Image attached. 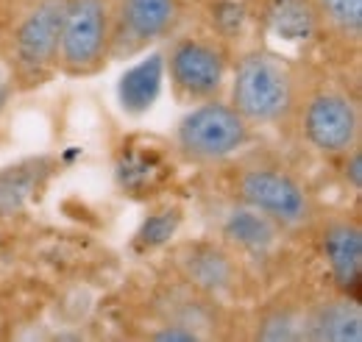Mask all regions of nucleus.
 Instances as JSON below:
<instances>
[{
  "mask_svg": "<svg viewBox=\"0 0 362 342\" xmlns=\"http://www.w3.org/2000/svg\"><path fill=\"white\" fill-rule=\"evenodd\" d=\"M254 139V129L240 112L221 98L198 100L179 120L173 134V151L181 162L212 167L234 159Z\"/></svg>",
  "mask_w": 362,
  "mask_h": 342,
  "instance_id": "3",
  "label": "nucleus"
},
{
  "mask_svg": "<svg viewBox=\"0 0 362 342\" xmlns=\"http://www.w3.org/2000/svg\"><path fill=\"white\" fill-rule=\"evenodd\" d=\"M3 45H6V31L0 28V50H3Z\"/></svg>",
  "mask_w": 362,
  "mask_h": 342,
  "instance_id": "24",
  "label": "nucleus"
},
{
  "mask_svg": "<svg viewBox=\"0 0 362 342\" xmlns=\"http://www.w3.org/2000/svg\"><path fill=\"white\" fill-rule=\"evenodd\" d=\"M257 20L284 42H310L323 34L313 0H259Z\"/></svg>",
  "mask_w": 362,
  "mask_h": 342,
  "instance_id": "15",
  "label": "nucleus"
},
{
  "mask_svg": "<svg viewBox=\"0 0 362 342\" xmlns=\"http://www.w3.org/2000/svg\"><path fill=\"white\" fill-rule=\"evenodd\" d=\"M251 337L262 342L307 340V300L279 298L257 309L251 320Z\"/></svg>",
  "mask_w": 362,
  "mask_h": 342,
  "instance_id": "16",
  "label": "nucleus"
},
{
  "mask_svg": "<svg viewBox=\"0 0 362 342\" xmlns=\"http://www.w3.org/2000/svg\"><path fill=\"white\" fill-rule=\"evenodd\" d=\"M148 340L153 342H198L201 337L195 331H189L187 326H179V323H170V320H159L148 334Z\"/></svg>",
  "mask_w": 362,
  "mask_h": 342,
  "instance_id": "21",
  "label": "nucleus"
},
{
  "mask_svg": "<svg viewBox=\"0 0 362 342\" xmlns=\"http://www.w3.org/2000/svg\"><path fill=\"white\" fill-rule=\"evenodd\" d=\"M162 81H165V59L159 53L136 61L120 78V106L129 114L148 112L159 98Z\"/></svg>",
  "mask_w": 362,
  "mask_h": 342,
  "instance_id": "17",
  "label": "nucleus"
},
{
  "mask_svg": "<svg viewBox=\"0 0 362 342\" xmlns=\"http://www.w3.org/2000/svg\"><path fill=\"white\" fill-rule=\"evenodd\" d=\"M231 195L276 223L287 237L315 231L320 220V206L310 187L293 170L273 162L240 165L231 175Z\"/></svg>",
  "mask_w": 362,
  "mask_h": 342,
  "instance_id": "2",
  "label": "nucleus"
},
{
  "mask_svg": "<svg viewBox=\"0 0 362 342\" xmlns=\"http://www.w3.org/2000/svg\"><path fill=\"white\" fill-rule=\"evenodd\" d=\"M304 98L298 70L279 53L251 47L231 67L228 103L251 129H290Z\"/></svg>",
  "mask_w": 362,
  "mask_h": 342,
  "instance_id": "1",
  "label": "nucleus"
},
{
  "mask_svg": "<svg viewBox=\"0 0 362 342\" xmlns=\"http://www.w3.org/2000/svg\"><path fill=\"white\" fill-rule=\"evenodd\" d=\"M112 3V59L134 56L148 45L168 40L181 20V0H109Z\"/></svg>",
  "mask_w": 362,
  "mask_h": 342,
  "instance_id": "9",
  "label": "nucleus"
},
{
  "mask_svg": "<svg viewBox=\"0 0 362 342\" xmlns=\"http://www.w3.org/2000/svg\"><path fill=\"white\" fill-rule=\"evenodd\" d=\"M53 165L50 159H25L0 170V214L23 209L45 184Z\"/></svg>",
  "mask_w": 362,
  "mask_h": 342,
  "instance_id": "18",
  "label": "nucleus"
},
{
  "mask_svg": "<svg viewBox=\"0 0 362 342\" xmlns=\"http://www.w3.org/2000/svg\"><path fill=\"white\" fill-rule=\"evenodd\" d=\"M67 0H34L8 37V76L17 89H34L56 73L59 34Z\"/></svg>",
  "mask_w": 362,
  "mask_h": 342,
  "instance_id": "5",
  "label": "nucleus"
},
{
  "mask_svg": "<svg viewBox=\"0 0 362 342\" xmlns=\"http://www.w3.org/2000/svg\"><path fill=\"white\" fill-rule=\"evenodd\" d=\"M320 28L340 42L360 45L362 37V0H313Z\"/></svg>",
  "mask_w": 362,
  "mask_h": 342,
  "instance_id": "20",
  "label": "nucleus"
},
{
  "mask_svg": "<svg viewBox=\"0 0 362 342\" xmlns=\"http://www.w3.org/2000/svg\"><path fill=\"white\" fill-rule=\"evenodd\" d=\"M317 248L334 290L354 295L362 281V225L354 214H320L315 225Z\"/></svg>",
  "mask_w": 362,
  "mask_h": 342,
  "instance_id": "10",
  "label": "nucleus"
},
{
  "mask_svg": "<svg viewBox=\"0 0 362 342\" xmlns=\"http://www.w3.org/2000/svg\"><path fill=\"white\" fill-rule=\"evenodd\" d=\"M296 126L304 145L323 159H340L362 145L360 103L340 86H315L304 92Z\"/></svg>",
  "mask_w": 362,
  "mask_h": 342,
  "instance_id": "4",
  "label": "nucleus"
},
{
  "mask_svg": "<svg viewBox=\"0 0 362 342\" xmlns=\"http://www.w3.org/2000/svg\"><path fill=\"white\" fill-rule=\"evenodd\" d=\"M307 340L362 342V309L357 298L337 293L334 298L307 303Z\"/></svg>",
  "mask_w": 362,
  "mask_h": 342,
  "instance_id": "13",
  "label": "nucleus"
},
{
  "mask_svg": "<svg viewBox=\"0 0 362 342\" xmlns=\"http://www.w3.org/2000/svg\"><path fill=\"white\" fill-rule=\"evenodd\" d=\"M115 178L123 195L129 198H153L173 178L170 153L153 142H129L120 148L115 162Z\"/></svg>",
  "mask_w": 362,
  "mask_h": 342,
  "instance_id": "11",
  "label": "nucleus"
},
{
  "mask_svg": "<svg viewBox=\"0 0 362 342\" xmlns=\"http://www.w3.org/2000/svg\"><path fill=\"white\" fill-rule=\"evenodd\" d=\"M14 92H17V86H14V81H11V76H8V73H0V114H3L6 106L11 103Z\"/></svg>",
  "mask_w": 362,
  "mask_h": 342,
  "instance_id": "23",
  "label": "nucleus"
},
{
  "mask_svg": "<svg viewBox=\"0 0 362 342\" xmlns=\"http://www.w3.org/2000/svg\"><path fill=\"white\" fill-rule=\"evenodd\" d=\"M284 231L271 223L268 217L254 212L251 206L231 201L221 214V237L228 248H234L240 256H271L284 242Z\"/></svg>",
  "mask_w": 362,
  "mask_h": 342,
  "instance_id": "12",
  "label": "nucleus"
},
{
  "mask_svg": "<svg viewBox=\"0 0 362 342\" xmlns=\"http://www.w3.org/2000/svg\"><path fill=\"white\" fill-rule=\"evenodd\" d=\"M340 162H343V178H346V184L351 187V192H360L362 189V145L351 148L349 153H343Z\"/></svg>",
  "mask_w": 362,
  "mask_h": 342,
  "instance_id": "22",
  "label": "nucleus"
},
{
  "mask_svg": "<svg viewBox=\"0 0 362 342\" xmlns=\"http://www.w3.org/2000/svg\"><path fill=\"white\" fill-rule=\"evenodd\" d=\"M184 225V209L179 204H165V206H156L153 212L142 220V225L136 228L134 234V248L139 256H148V254H156L162 248H168L176 234Z\"/></svg>",
  "mask_w": 362,
  "mask_h": 342,
  "instance_id": "19",
  "label": "nucleus"
},
{
  "mask_svg": "<svg viewBox=\"0 0 362 342\" xmlns=\"http://www.w3.org/2000/svg\"><path fill=\"white\" fill-rule=\"evenodd\" d=\"M112 59V3L109 0H67L59 34L56 73L87 78Z\"/></svg>",
  "mask_w": 362,
  "mask_h": 342,
  "instance_id": "6",
  "label": "nucleus"
},
{
  "mask_svg": "<svg viewBox=\"0 0 362 342\" xmlns=\"http://www.w3.org/2000/svg\"><path fill=\"white\" fill-rule=\"evenodd\" d=\"M168 264L179 284L204 298L218 300L223 306L237 298L245 284L243 256L234 248H228L223 240H215V237L176 242L170 248Z\"/></svg>",
  "mask_w": 362,
  "mask_h": 342,
  "instance_id": "7",
  "label": "nucleus"
},
{
  "mask_svg": "<svg viewBox=\"0 0 362 342\" xmlns=\"http://www.w3.org/2000/svg\"><path fill=\"white\" fill-rule=\"evenodd\" d=\"M165 59V76L173 92L187 103L221 98L226 86L231 59L218 37H176Z\"/></svg>",
  "mask_w": 362,
  "mask_h": 342,
  "instance_id": "8",
  "label": "nucleus"
},
{
  "mask_svg": "<svg viewBox=\"0 0 362 342\" xmlns=\"http://www.w3.org/2000/svg\"><path fill=\"white\" fill-rule=\"evenodd\" d=\"M156 303H159L156 306L159 320H170V323L187 326L201 340L218 337V326L223 323V303H218V300L212 298H204V295L187 290L179 281H176V287H170Z\"/></svg>",
  "mask_w": 362,
  "mask_h": 342,
  "instance_id": "14",
  "label": "nucleus"
}]
</instances>
